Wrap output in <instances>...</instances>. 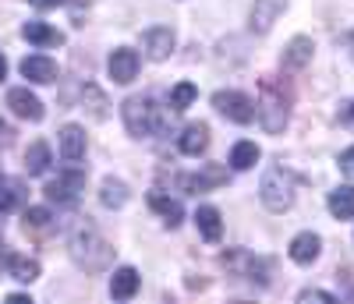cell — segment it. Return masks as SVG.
I'll return each mask as SVG.
<instances>
[{
	"label": "cell",
	"mask_w": 354,
	"mask_h": 304,
	"mask_svg": "<svg viewBox=\"0 0 354 304\" xmlns=\"http://www.w3.org/2000/svg\"><path fill=\"white\" fill-rule=\"evenodd\" d=\"M68 251H71V258H75V265H82L85 272H100V269H106L110 265V245L93 230V227H82V230H75L71 234V245H68Z\"/></svg>",
	"instance_id": "obj_2"
},
{
	"label": "cell",
	"mask_w": 354,
	"mask_h": 304,
	"mask_svg": "<svg viewBox=\"0 0 354 304\" xmlns=\"http://www.w3.org/2000/svg\"><path fill=\"white\" fill-rule=\"evenodd\" d=\"M106 71H110V78L117 85H131L135 75H138V53L131 46H117L110 53V60H106Z\"/></svg>",
	"instance_id": "obj_7"
},
{
	"label": "cell",
	"mask_w": 354,
	"mask_h": 304,
	"mask_svg": "<svg viewBox=\"0 0 354 304\" xmlns=\"http://www.w3.org/2000/svg\"><path fill=\"white\" fill-rule=\"evenodd\" d=\"M8 258H11V255H8L4 248H0V269H4V265H8Z\"/></svg>",
	"instance_id": "obj_36"
},
{
	"label": "cell",
	"mask_w": 354,
	"mask_h": 304,
	"mask_svg": "<svg viewBox=\"0 0 354 304\" xmlns=\"http://www.w3.org/2000/svg\"><path fill=\"white\" fill-rule=\"evenodd\" d=\"M230 272H241V276H248V280H255V283H266V262L262 258H252L248 251H227L223 258H220Z\"/></svg>",
	"instance_id": "obj_11"
},
{
	"label": "cell",
	"mask_w": 354,
	"mask_h": 304,
	"mask_svg": "<svg viewBox=\"0 0 354 304\" xmlns=\"http://www.w3.org/2000/svg\"><path fill=\"white\" fill-rule=\"evenodd\" d=\"M287 11V0H255L252 4V15H248V25H252V32L266 36L270 28L277 25V18Z\"/></svg>",
	"instance_id": "obj_8"
},
{
	"label": "cell",
	"mask_w": 354,
	"mask_h": 304,
	"mask_svg": "<svg viewBox=\"0 0 354 304\" xmlns=\"http://www.w3.org/2000/svg\"><path fill=\"white\" fill-rule=\"evenodd\" d=\"M8 269H11V276L18 283H32L39 276V262L36 258H25V255H11L8 258Z\"/></svg>",
	"instance_id": "obj_27"
},
{
	"label": "cell",
	"mask_w": 354,
	"mask_h": 304,
	"mask_svg": "<svg viewBox=\"0 0 354 304\" xmlns=\"http://www.w3.org/2000/svg\"><path fill=\"white\" fill-rule=\"evenodd\" d=\"M347 46H351V57H354V32H351V39H347Z\"/></svg>",
	"instance_id": "obj_38"
},
{
	"label": "cell",
	"mask_w": 354,
	"mask_h": 304,
	"mask_svg": "<svg viewBox=\"0 0 354 304\" xmlns=\"http://www.w3.org/2000/svg\"><path fill=\"white\" fill-rule=\"evenodd\" d=\"M21 36H25L28 43L43 46V50H50V46H64V32L50 28L46 21H25V25H21Z\"/></svg>",
	"instance_id": "obj_18"
},
{
	"label": "cell",
	"mask_w": 354,
	"mask_h": 304,
	"mask_svg": "<svg viewBox=\"0 0 354 304\" xmlns=\"http://www.w3.org/2000/svg\"><path fill=\"white\" fill-rule=\"evenodd\" d=\"M294 188H298V177H294L287 167H270V170H266V177H262V188H259L262 205L270 209V212H283V209H290V202H294Z\"/></svg>",
	"instance_id": "obj_4"
},
{
	"label": "cell",
	"mask_w": 354,
	"mask_h": 304,
	"mask_svg": "<svg viewBox=\"0 0 354 304\" xmlns=\"http://www.w3.org/2000/svg\"><path fill=\"white\" fill-rule=\"evenodd\" d=\"M50 163H53V156H50V145L46 142H32V145H28V152H25L28 177H43L50 170Z\"/></svg>",
	"instance_id": "obj_22"
},
{
	"label": "cell",
	"mask_w": 354,
	"mask_h": 304,
	"mask_svg": "<svg viewBox=\"0 0 354 304\" xmlns=\"http://www.w3.org/2000/svg\"><path fill=\"white\" fill-rule=\"evenodd\" d=\"M82 103L88 106V113H93L96 120H106V106H110V103H106V96L100 93V88H96L93 82H88V85L82 88Z\"/></svg>",
	"instance_id": "obj_28"
},
{
	"label": "cell",
	"mask_w": 354,
	"mask_h": 304,
	"mask_svg": "<svg viewBox=\"0 0 354 304\" xmlns=\"http://www.w3.org/2000/svg\"><path fill=\"white\" fill-rule=\"evenodd\" d=\"M330 212L337 220H351L354 216V188L340 184L337 191H330Z\"/></svg>",
	"instance_id": "obj_24"
},
{
	"label": "cell",
	"mask_w": 354,
	"mask_h": 304,
	"mask_svg": "<svg viewBox=\"0 0 354 304\" xmlns=\"http://www.w3.org/2000/svg\"><path fill=\"white\" fill-rule=\"evenodd\" d=\"M174 43H177V36H174L170 25H153V28H145V36H142V46L153 60H167L174 53Z\"/></svg>",
	"instance_id": "obj_9"
},
{
	"label": "cell",
	"mask_w": 354,
	"mask_h": 304,
	"mask_svg": "<svg viewBox=\"0 0 354 304\" xmlns=\"http://www.w3.org/2000/svg\"><path fill=\"white\" fill-rule=\"evenodd\" d=\"M259 156H262V152H259L255 142H238V145L230 149V167L234 170H252L259 163Z\"/></svg>",
	"instance_id": "obj_26"
},
{
	"label": "cell",
	"mask_w": 354,
	"mask_h": 304,
	"mask_svg": "<svg viewBox=\"0 0 354 304\" xmlns=\"http://www.w3.org/2000/svg\"><path fill=\"white\" fill-rule=\"evenodd\" d=\"M298 301H326V304H333L337 297H333V294H326V290H301V294H298Z\"/></svg>",
	"instance_id": "obj_31"
},
{
	"label": "cell",
	"mask_w": 354,
	"mask_h": 304,
	"mask_svg": "<svg viewBox=\"0 0 354 304\" xmlns=\"http://www.w3.org/2000/svg\"><path fill=\"white\" fill-rule=\"evenodd\" d=\"M82 191H85V173H82L78 167L64 170L61 177H57V180H50V184L43 188L46 202H57V205H75Z\"/></svg>",
	"instance_id": "obj_5"
},
{
	"label": "cell",
	"mask_w": 354,
	"mask_h": 304,
	"mask_svg": "<svg viewBox=\"0 0 354 304\" xmlns=\"http://www.w3.org/2000/svg\"><path fill=\"white\" fill-rule=\"evenodd\" d=\"M100 202H103L106 209H121V205L128 202V184H124V180L106 177L103 184H100Z\"/></svg>",
	"instance_id": "obj_25"
},
{
	"label": "cell",
	"mask_w": 354,
	"mask_h": 304,
	"mask_svg": "<svg viewBox=\"0 0 354 304\" xmlns=\"http://www.w3.org/2000/svg\"><path fill=\"white\" fill-rule=\"evenodd\" d=\"M61 156H64V163H78L85 156V131L78 124L61 128Z\"/></svg>",
	"instance_id": "obj_19"
},
{
	"label": "cell",
	"mask_w": 354,
	"mask_h": 304,
	"mask_svg": "<svg viewBox=\"0 0 354 304\" xmlns=\"http://www.w3.org/2000/svg\"><path fill=\"white\" fill-rule=\"evenodd\" d=\"M312 39L308 36H294L290 43H287V50H283V57H280V64H283V71H301L308 60H312Z\"/></svg>",
	"instance_id": "obj_15"
},
{
	"label": "cell",
	"mask_w": 354,
	"mask_h": 304,
	"mask_svg": "<svg viewBox=\"0 0 354 304\" xmlns=\"http://www.w3.org/2000/svg\"><path fill=\"white\" fill-rule=\"evenodd\" d=\"M0 138H4V142H8V138H11V128H8V124H4V117H0Z\"/></svg>",
	"instance_id": "obj_35"
},
{
	"label": "cell",
	"mask_w": 354,
	"mask_h": 304,
	"mask_svg": "<svg viewBox=\"0 0 354 304\" xmlns=\"http://www.w3.org/2000/svg\"><path fill=\"white\" fill-rule=\"evenodd\" d=\"M213 106H216V113L234 120V124H252V117H255V103L245 93H238V88H223V93H216Z\"/></svg>",
	"instance_id": "obj_6"
},
{
	"label": "cell",
	"mask_w": 354,
	"mask_h": 304,
	"mask_svg": "<svg viewBox=\"0 0 354 304\" xmlns=\"http://www.w3.org/2000/svg\"><path fill=\"white\" fill-rule=\"evenodd\" d=\"M25 202V184L18 177H0V212H15Z\"/></svg>",
	"instance_id": "obj_23"
},
{
	"label": "cell",
	"mask_w": 354,
	"mask_h": 304,
	"mask_svg": "<svg viewBox=\"0 0 354 304\" xmlns=\"http://www.w3.org/2000/svg\"><path fill=\"white\" fill-rule=\"evenodd\" d=\"M8 106H11V113L18 117V120H43V103H39V96L36 93H28V88H11L8 93Z\"/></svg>",
	"instance_id": "obj_10"
},
{
	"label": "cell",
	"mask_w": 354,
	"mask_h": 304,
	"mask_svg": "<svg viewBox=\"0 0 354 304\" xmlns=\"http://www.w3.org/2000/svg\"><path fill=\"white\" fill-rule=\"evenodd\" d=\"M138 283H142V276H138V269H131V265H121L110 276V297L113 301H131L135 294H138Z\"/></svg>",
	"instance_id": "obj_13"
},
{
	"label": "cell",
	"mask_w": 354,
	"mask_h": 304,
	"mask_svg": "<svg viewBox=\"0 0 354 304\" xmlns=\"http://www.w3.org/2000/svg\"><path fill=\"white\" fill-rule=\"evenodd\" d=\"M121 113H124V128L131 138H153L160 131V106L153 96H128Z\"/></svg>",
	"instance_id": "obj_3"
},
{
	"label": "cell",
	"mask_w": 354,
	"mask_h": 304,
	"mask_svg": "<svg viewBox=\"0 0 354 304\" xmlns=\"http://www.w3.org/2000/svg\"><path fill=\"white\" fill-rule=\"evenodd\" d=\"M195 227H198V234H202L205 240H220V234H223L220 209H213V205H198V212H195Z\"/></svg>",
	"instance_id": "obj_21"
},
{
	"label": "cell",
	"mask_w": 354,
	"mask_h": 304,
	"mask_svg": "<svg viewBox=\"0 0 354 304\" xmlns=\"http://www.w3.org/2000/svg\"><path fill=\"white\" fill-rule=\"evenodd\" d=\"M220 184H227V170H223V167H205L202 173H188V177H181V188L192 191V195L209 191V188H220Z\"/></svg>",
	"instance_id": "obj_14"
},
{
	"label": "cell",
	"mask_w": 354,
	"mask_h": 304,
	"mask_svg": "<svg viewBox=\"0 0 354 304\" xmlns=\"http://www.w3.org/2000/svg\"><path fill=\"white\" fill-rule=\"evenodd\" d=\"M21 75L28 82H36V85H50V82H57V64L43 53H32V57L21 60Z\"/></svg>",
	"instance_id": "obj_12"
},
{
	"label": "cell",
	"mask_w": 354,
	"mask_h": 304,
	"mask_svg": "<svg viewBox=\"0 0 354 304\" xmlns=\"http://www.w3.org/2000/svg\"><path fill=\"white\" fill-rule=\"evenodd\" d=\"M4 78H8V57L0 53V82H4Z\"/></svg>",
	"instance_id": "obj_34"
},
{
	"label": "cell",
	"mask_w": 354,
	"mask_h": 304,
	"mask_svg": "<svg viewBox=\"0 0 354 304\" xmlns=\"http://www.w3.org/2000/svg\"><path fill=\"white\" fill-rule=\"evenodd\" d=\"M25 234H43V230H50V223H53V216H50V209H43V205H32V209H25Z\"/></svg>",
	"instance_id": "obj_29"
},
{
	"label": "cell",
	"mask_w": 354,
	"mask_h": 304,
	"mask_svg": "<svg viewBox=\"0 0 354 304\" xmlns=\"http://www.w3.org/2000/svg\"><path fill=\"white\" fill-rule=\"evenodd\" d=\"M149 209H153V212H160L167 227H177V223L185 220V209H181V202L170 198V195H167V191H160V188H153V191H149Z\"/></svg>",
	"instance_id": "obj_17"
},
{
	"label": "cell",
	"mask_w": 354,
	"mask_h": 304,
	"mask_svg": "<svg viewBox=\"0 0 354 304\" xmlns=\"http://www.w3.org/2000/svg\"><path fill=\"white\" fill-rule=\"evenodd\" d=\"M340 170H344L347 177H354V145H351V149H344V156H340Z\"/></svg>",
	"instance_id": "obj_32"
},
{
	"label": "cell",
	"mask_w": 354,
	"mask_h": 304,
	"mask_svg": "<svg viewBox=\"0 0 354 304\" xmlns=\"http://www.w3.org/2000/svg\"><path fill=\"white\" fill-rule=\"evenodd\" d=\"M195 96H198V88H195L192 82H181V85H174V93H170V110H174V113L188 110V106L195 103Z\"/></svg>",
	"instance_id": "obj_30"
},
{
	"label": "cell",
	"mask_w": 354,
	"mask_h": 304,
	"mask_svg": "<svg viewBox=\"0 0 354 304\" xmlns=\"http://www.w3.org/2000/svg\"><path fill=\"white\" fill-rule=\"evenodd\" d=\"M319 251H322V237L312 234V230H305V234H298L290 240V258L298 265H312L319 258Z\"/></svg>",
	"instance_id": "obj_16"
},
{
	"label": "cell",
	"mask_w": 354,
	"mask_h": 304,
	"mask_svg": "<svg viewBox=\"0 0 354 304\" xmlns=\"http://www.w3.org/2000/svg\"><path fill=\"white\" fill-rule=\"evenodd\" d=\"M209 149V124H188L185 131H181V152L185 156H202V152Z\"/></svg>",
	"instance_id": "obj_20"
},
{
	"label": "cell",
	"mask_w": 354,
	"mask_h": 304,
	"mask_svg": "<svg viewBox=\"0 0 354 304\" xmlns=\"http://www.w3.org/2000/svg\"><path fill=\"white\" fill-rule=\"evenodd\" d=\"M28 4H32V8H43V11H46V8H57V4H61V0H28Z\"/></svg>",
	"instance_id": "obj_33"
},
{
	"label": "cell",
	"mask_w": 354,
	"mask_h": 304,
	"mask_svg": "<svg viewBox=\"0 0 354 304\" xmlns=\"http://www.w3.org/2000/svg\"><path fill=\"white\" fill-rule=\"evenodd\" d=\"M255 113L262 120V128L270 135H280L287 128V117H290V93L273 82V78H262L259 82V103H255Z\"/></svg>",
	"instance_id": "obj_1"
},
{
	"label": "cell",
	"mask_w": 354,
	"mask_h": 304,
	"mask_svg": "<svg viewBox=\"0 0 354 304\" xmlns=\"http://www.w3.org/2000/svg\"><path fill=\"white\" fill-rule=\"evenodd\" d=\"M347 120H351V124H354V103L347 106Z\"/></svg>",
	"instance_id": "obj_37"
}]
</instances>
